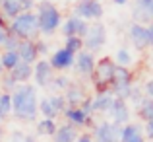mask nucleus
Returning <instances> with one entry per match:
<instances>
[{
  "label": "nucleus",
  "instance_id": "obj_38",
  "mask_svg": "<svg viewBox=\"0 0 153 142\" xmlns=\"http://www.w3.org/2000/svg\"><path fill=\"white\" fill-rule=\"evenodd\" d=\"M146 134H147V138L153 140V119L149 121V123H146Z\"/></svg>",
  "mask_w": 153,
  "mask_h": 142
},
{
  "label": "nucleus",
  "instance_id": "obj_33",
  "mask_svg": "<svg viewBox=\"0 0 153 142\" xmlns=\"http://www.w3.org/2000/svg\"><path fill=\"white\" fill-rule=\"evenodd\" d=\"M18 47H19V39L16 37V35L8 33L6 39H4V43H2V51H18Z\"/></svg>",
  "mask_w": 153,
  "mask_h": 142
},
{
  "label": "nucleus",
  "instance_id": "obj_28",
  "mask_svg": "<svg viewBox=\"0 0 153 142\" xmlns=\"http://www.w3.org/2000/svg\"><path fill=\"white\" fill-rule=\"evenodd\" d=\"M37 134H41V136H52L56 132V121H52V119H41L37 125Z\"/></svg>",
  "mask_w": 153,
  "mask_h": 142
},
{
  "label": "nucleus",
  "instance_id": "obj_43",
  "mask_svg": "<svg viewBox=\"0 0 153 142\" xmlns=\"http://www.w3.org/2000/svg\"><path fill=\"white\" fill-rule=\"evenodd\" d=\"M4 74H6V70H4V68H2V64H0V78H2Z\"/></svg>",
  "mask_w": 153,
  "mask_h": 142
},
{
  "label": "nucleus",
  "instance_id": "obj_5",
  "mask_svg": "<svg viewBox=\"0 0 153 142\" xmlns=\"http://www.w3.org/2000/svg\"><path fill=\"white\" fill-rule=\"evenodd\" d=\"M105 45H107V27H105V23L103 22L89 23V29L83 35V49L97 55Z\"/></svg>",
  "mask_w": 153,
  "mask_h": 142
},
{
  "label": "nucleus",
  "instance_id": "obj_1",
  "mask_svg": "<svg viewBox=\"0 0 153 142\" xmlns=\"http://www.w3.org/2000/svg\"><path fill=\"white\" fill-rule=\"evenodd\" d=\"M12 115L19 121H31L39 115V94L33 84H19L12 92Z\"/></svg>",
  "mask_w": 153,
  "mask_h": 142
},
{
  "label": "nucleus",
  "instance_id": "obj_11",
  "mask_svg": "<svg viewBox=\"0 0 153 142\" xmlns=\"http://www.w3.org/2000/svg\"><path fill=\"white\" fill-rule=\"evenodd\" d=\"M49 62H51V66H52V70H54V72H64V70H70V68L74 66L76 55H74V53H70L68 49L60 47V49H56V51L51 53Z\"/></svg>",
  "mask_w": 153,
  "mask_h": 142
},
{
  "label": "nucleus",
  "instance_id": "obj_9",
  "mask_svg": "<svg viewBox=\"0 0 153 142\" xmlns=\"http://www.w3.org/2000/svg\"><path fill=\"white\" fill-rule=\"evenodd\" d=\"M52 78H54V70L49 59H39L33 64V78H31L35 82V88H49L52 84Z\"/></svg>",
  "mask_w": 153,
  "mask_h": 142
},
{
  "label": "nucleus",
  "instance_id": "obj_14",
  "mask_svg": "<svg viewBox=\"0 0 153 142\" xmlns=\"http://www.w3.org/2000/svg\"><path fill=\"white\" fill-rule=\"evenodd\" d=\"M107 115L111 117L112 123H116V125H120V127H124V125L130 123L132 111H130V105H128L126 99L114 97V101H112V107H111V111H108Z\"/></svg>",
  "mask_w": 153,
  "mask_h": 142
},
{
  "label": "nucleus",
  "instance_id": "obj_18",
  "mask_svg": "<svg viewBox=\"0 0 153 142\" xmlns=\"http://www.w3.org/2000/svg\"><path fill=\"white\" fill-rule=\"evenodd\" d=\"M62 115L66 117V123L74 125L76 128L78 127H85L87 123H91V117H87L79 107H66Z\"/></svg>",
  "mask_w": 153,
  "mask_h": 142
},
{
  "label": "nucleus",
  "instance_id": "obj_12",
  "mask_svg": "<svg viewBox=\"0 0 153 142\" xmlns=\"http://www.w3.org/2000/svg\"><path fill=\"white\" fill-rule=\"evenodd\" d=\"M132 22L149 26L153 22V0H134V4H132Z\"/></svg>",
  "mask_w": 153,
  "mask_h": 142
},
{
  "label": "nucleus",
  "instance_id": "obj_41",
  "mask_svg": "<svg viewBox=\"0 0 153 142\" xmlns=\"http://www.w3.org/2000/svg\"><path fill=\"white\" fill-rule=\"evenodd\" d=\"M0 27H8V20L4 18V14L0 12Z\"/></svg>",
  "mask_w": 153,
  "mask_h": 142
},
{
  "label": "nucleus",
  "instance_id": "obj_30",
  "mask_svg": "<svg viewBox=\"0 0 153 142\" xmlns=\"http://www.w3.org/2000/svg\"><path fill=\"white\" fill-rule=\"evenodd\" d=\"M64 49H68L70 53L78 55V53L83 51V39L82 37H66V41H64Z\"/></svg>",
  "mask_w": 153,
  "mask_h": 142
},
{
  "label": "nucleus",
  "instance_id": "obj_4",
  "mask_svg": "<svg viewBox=\"0 0 153 142\" xmlns=\"http://www.w3.org/2000/svg\"><path fill=\"white\" fill-rule=\"evenodd\" d=\"M132 92H134V74L130 68L116 66V72L111 80V94L120 99H130Z\"/></svg>",
  "mask_w": 153,
  "mask_h": 142
},
{
  "label": "nucleus",
  "instance_id": "obj_44",
  "mask_svg": "<svg viewBox=\"0 0 153 142\" xmlns=\"http://www.w3.org/2000/svg\"><path fill=\"white\" fill-rule=\"evenodd\" d=\"M99 2H101V0H99Z\"/></svg>",
  "mask_w": 153,
  "mask_h": 142
},
{
  "label": "nucleus",
  "instance_id": "obj_37",
  "mask_svg": "<svg viewBox=\"0 0 153 142\" xmlns=\"http://www.w3.org/2000/svg\"><path fill=\"white\" fill-rule=\"evenodd\" d=\"M143 95L153 99V78H149L146 84H143Z\"/></svg>",
  "mask_w": 153,
  "mask_h": 142
},
{
  "label": "nucleus",
  "instance_id": "obj_19",
  "mask_svg": "<svg viewBox=\"0 0 153 142\" xmlns=\"http://www.w3.org/2000/svg\"><path fill=\"white\" fill-rule=\"evenodd\" d=\"M112 101H114V95L108 92V94H95L93 99H91V111L93 113H108L112 107Z\"/></svg>",
  "mask_w": 153,
  "mask_h": 142
},
{
  "label": "nucleus",
  "instance_id": "obj_8",
  "mask_svg": "<svg viewBox=\"0 0 153 142\" xmlns=\"http://www.w3.org/2000/svg\"><path fill=\"white\" fill-rule=\"evenodd\" d=\"M122 136V127L112 121H101L93 128V138L95 142H120Z\"/></svg>",
  "mask_w": 153,
  "mask_h": 142
},
{
  "label": "nucleus",
  "instance_id": "obj_3",
  "mask_svg": "<svg viewBox=\"0 0 153 142\" xmlns=\"http://www.w3.org/2000/svg\"><path fill=\"white\" fill-rule=\"evenodd\" d=\"M8 33L16 35L19 41H37L41 37L35 12H22L18 18L8 22Z\"/></svg>",
  "mask_w": 153,
  "mask_h": 142
},
{
  "label": "nucleus",
  "instance_id": "obj_21",
  "mask_svg": "<svg viewBox=\"0 0 153 142\" xmlns=\"http://www.w3.org/2000/svg\"><path fill=\"white\" fill-rule=\"evenodd\" d=\"M120 142H146V134H143L142 127L136 123H128L122 127V136Z\"/></svg>",
  "mask_w": 153,
  "mask_h": 142
},
{
  "label": "nucleus",
  "instance_id": "obj_40",
  "mask_svg": "<svg viewBox=\"0 0 153 142\" xmlns=\"http://www.w3.org/2000/svg\"><path fill=\"white\" fill-rule=\"evenodd\" d=\"M76 142H95L93 138H91L89 134H79V138L76 140Z\"/></svg>",
  "mask_w": 153,
  "mask_h": 142
},
{
  "label": "nucleus",
  "instance_id": "obj_39",
  "mask_svg": "<svg viewBox=\"0 0 153 142\" xmlns=\"http://www.w3.org/2000/svg\"><path fill=\"white\" fill-rule=\"evenodd\" d=\"M6 35H8V27H0V49H2V43L6 39Z\"/></svg>",
  "mask_w": 153,
  "mask_h": 142
},
{
  "label": "nucleus",
  "instance_id": "obj_6",
  "mask_svg": "<svg viewBox=\"0 0 153 142\" xmlns=\"http://www.w3.org/2000/svg\"><path fill=\"white\" fill-rule=\"evenodd\" d=\"M72 16H78L87 23L101 22V18L105 16V8L99 0H78L72 10Z\"/></svg>",
  "mask_w": 153,
  "mask_h": 142
},
{
  "label": "nucleus",
  "instance_id": "obj_22",
  "mask_svg": "<svg viewBox=\"0 0 153 142\" xmlns=\"http://www.w3.org/2000/svg\"><path fill=\"white\" fill-rule=\"evenodd\" d=\"M0 12L10 22L23 12V0H0Z\"/></svg>",
  "mask_w": 153,
  "mask_h": 142
},
{
  "label": "nucleus",
  "instance_id": "obj_16",
  "mask_svg": "<svg viewBox=\"0 0 153 142\" xmlns=\"http://www.w3.org/2000/svg\"><path fill=\"white\" fill-rule=\"evenodd\" d=\"M62 95H64V99H66L68 107H79V105H82V101L87 97V92H85V88H83L82 84L72 82L70 86H68V90L64 92Z\"/></svg>",
  "mask_w": 153,
  "mask_h": 142
},
{
  "label": "nucleus",
  "instance_id": "obj_10",
  "mask_svg": "<svg viewBox=\"0 0 153 142\" xmlns=\"http://www.w3.org/2000/svg\"><path fill=\"white\" fill-rule=\"evenodd\" d=\"M87 29H89V23L85 22V20L78 18V16H68L66 20L62 22V26H60V31H62L64 39L66 37H82L87 33Z\"/></svg>",
  "mask_w": 153,
  "mask_h": 142
},
{
  "label": "nucleus",
  "instance_id": "obj_34",
  "mask_svg": "<svg viewBox=\"0 0 153 142\" xmlns=\"http://www.w3.org/2000/svg\"><path fill=\"white\" fill-rule=\"evenodd\" d=\"M10 142H35V136L25 134L23 131H12V134H10Z\"/></svg>",
  "mask_w": 153,
  "mask_h": 142
},
{
  "label": "nucleus",
  "instance_id": "obj_17",
  "mask_svg": "<svg viewBox=\"0 0 153 142\" xmlns=\"http://www.w3.org/2000/svg\"><path fill=\"white\" fill-rule=\"evenodd\" d=\"M18 56L22 62H27V64H35L41 56L37 53V47H35V41H19V47H18Z\"/></svg>",
  "mask_w": 153,
  "mask_h": 142
},
{
  "label": "nucleus",
  "instance_id": "obj_36",
  "mask_svg": "<svg viewBox=\"0 0 153 142\" xmlns=\"http://www.w3.org/2000/svg\"><path fill=\"white\" fill-rule=\"evenodd\" d=\"M35 47H37V53H39V56H41V59L47 55V53H49V45H47V43L43 41L41 37H39L37 41H35Z\"/></svg>",
  "mask_w": 153,
  "mask_h": 142
},
{
  "label": "nucleus",
  "instance_id": "obj_23",
  "mask_svg": "<svg viewBox=\"0 0 153 142\" xmlns=\"http://www.w3.org/2000/svg\"><path fill=\"white\" fill-rule=\"evenodd\" d=\"M10 74H12V78H14L18 84H29V80L33 78V64L19 62Z\"/></svg>",
  "mask_w": 153,
  "mask_h": 142
},
{
  "label": "nucleus",
  "instance_id": "obj_15",
  "mask_svg": "<svg viewBox=\"0 0 153 142\" xmlns=\"http://www.w3.org/2000/svg\"><path fill=\"white\" fill-rule=\"evenodd\" d=\"M95 62H97L95 55L83 49L82 53L76 55L74 68H76V72H78L79 76H83V78H91V76H93V70H95Z\"/></svg>",
  "mask_w": 153,
  "mask_h": 142
},
{
  "label": "nucleus",
  "instance_id": "obj_7",
  "mask_svg": "<svg viewBox=\"0 0 153 142\" xmlns=\"http://www.w3.org/2000/svg\"><path fill=\"white\" fill-rule=\"evenodd\" d=\"M128 41H130V45L138 53H143V51H147V49L153 47L151 39H149V31H147V26L134 23V22L128 26Z\"/></svg>",
  "mask_w": 153,
  "mask_h": 142
},
{
  "label": "nucleus",
  "instance_id": "obj_29",
  "mask_svg": "<svg viewBox=\"0 0 153 142\" xmlns=\"http://www.w3.org/2000/svg\"><path fill=\"white\" fill-rule=\"evenodd\" d=\"M12 113V95L10 94H0V121L6 119Z\"/></svg>",
  "mask_w": 153,
  "mask_h": 142
},
{
  "label": "nucleus",
  "instance_id": "obj_2",
  "mask_svg": "<svg viewBox=\"0 0 153 142\" xmlns=\"http://www.w3.org/2000/svg\"><path fill=\"white\" fill-rule=\"evenodd\" d=\"M35 16H37V23H39V31L45 37H51L62 26V12L51 0H39L35 6Z\"/></svg>",
  "mask_w": 153,
  "mask_h": 142
},
{
  "label": "nucleus",
  "instance_id": "obj_20",
  "mask_svg": "<svg viewBox=\"0 0 153 142\" xmlns=\"http://www.w3.org/2000/svg\"><path fill=\"white\" fill-rule=\"evenodd\" d=\"M52 138H54V142H76L79 138V134H78V128L74 125L64 123L60 127H56V132L52 134Z\"/></svg>",
  "mask_w": 153,
  "mask_h": 142
},
{
  "label": "nucleus",
  "instance_id": "obj_31",
  "mask_svg": "<svg viewBox=\"0 0 153 142\" xmlns=\"http://www.w3.org/2000/svg\"><path fill=\"white\" fill-rule=\"evenodd\" d=\"M18 86H19V84L16 82L14 78H12V74H10V72H6V74H4L2 78H0V88H2V92H4V94H12V92H14Z\"/></svg>",
  "mask_w": 153,
  "mask_h": 142
},
{
  "label": "nucleus",
  "instance_id": "obj_27",
  "mask_svg": "<svg viewBox=\"0 0 153 142\" xmlns=\"http://www.w3.org/2000/svg\"><path fill=\"white\" fill-rule=\"evenodd\" d=\"M19 62H22V60H19V56H18L16 51H2V55H0V64H2V68L6 72H12Z\"/></svg>",
  "mask_w": 153,
  "mask_h": 142
},
{
  "label": "nucleus",
  "instance_id": "obj_32",
  "mask_svg": "<svg viewBox=\"0 0 153 142\" xmlns=\"http://www.w3.org/2000/svg\"><path fill=\"white\" fill-rule=\"evenodd\" d=\"M70 84H72V80L68 78L66 74H58V76H54V78H52V84H51V86L54 88V90H58V92H66Z\"/></svg>",
  "mask_w": 153,
  "mask_h": 142
},
{
  "label": "nucleus",
  "instance_id": "obj_25",
  "mask_svg": "<svg viewBox=\"0 0 153 142\" xmlns=\"http://www.w3.org/2000/svg\"><path fill=\"white\" fill-rule=\"evenodd\" d=\"M136 111H138V117L142 121H146V123H149L153 119V99L151 97H146L143 95V99L140 101L138 105H136Z\"/></svg>",
  "mask_w": 153,
  "mask_h": 142
},
{
  "label": "nucleus",
  "instance_id": "obj_35",
  "mask_svg": "<svg viewBox=\"0 0 153 142\" xmlns=\"http://www.w3.org/2000/svg\"><path fill=\"white\" fill-rule=\"evenodd\" d=\"M93 88H95V94H108L111 92V86L105 82H99V80H93Z\"/></svg>",
  "mask_w": 153,
  "mask_h": 142
},
{
  "label": "nucleus",
  "instance_id": "obj_26",
  "mask_svg": "<svg viewBox=\"0 0 153 142\" xmlns=\"http://www.w3.org/2000/svg\"><path fill=\"white\" fill-rule=\"evenodd\" d=\"M39 113L43 115V119H52V121H54L56 117L60 115V113L54 109V105H52V101H51V95L39 97Z\"/></svg>",
  "mask_w": 153,
  "mask_h": 142
},
{
  "label": "nucleus",
  "instance_id": "obj_24",
  "mask_svg": "<svg viewBox=\"0 0 153 142\" xmlns=\"http://www.w3.org/2000/svg\"><path fill=\"white\" fill-rule=\"evenodd\" d=\"M112 60L116 62V66H124V68H130V64L134 62V55H132V49L130 47H118L112 56Z\"/></svg>",
  "mask_w": 153,
  "mask_h": 142
},
{
  "label": "nucleus",
  "instance_id": "obj_42",
  "mask_svg": "<svg viewBox=\"0 0 153 142\" xmlns=\"http://www.w3.org/2000/svg\"><path fill=\"white\" fill-rule=\"evenodd\" d=\"M112 2H114L116 6H126V4L130 2V0H112Z\"/></svg>",
  "mask_w": 153,
  "mask_h": 142
},
{
  "label": "nucleus",
  "instance_id": "obj_13",
  "mask_svg": "<svg viewBox=\"0 0 153 142\" xmlns=\"http://www.w3.org/2000/svg\"><path fill=\"white\" fill-rule=\"evenodd\" d=\"M114 72H116V62L111 56H103V59H97V62H95V70H93L91 80H99V82H105L111 86Z\"/></svg>",
  "mask_w": 153,
  "mask_h": 142
}]
</instances>
